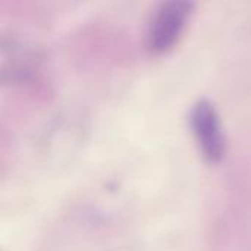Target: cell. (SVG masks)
<instances>
[{
	"mask_svg": "<svg viewBox=\"0 0 251 251\" xmlns=\"http://www.w3.org/2000/svg\"><path fill=\"white\" fill-rule=\"evenodd\" d=\"M194 3L190 0L163 1L153 13L147 31V46L153 53L172 49L179 40L193 13Z\"/></svg>",
	"mask_w": 251,
	"mask_h": 251,
	"instance_id": "6da1fadb",
	"label": "cell"
},
{
	"mask_svg": "<svg viewBox=\"0 0 251 251\" xmlns=\"http://www.w3.org/2000/svg\"><path fill=\"white\" fill-rule=\"evenodd\" d=\"M190 124L203 156L209 162H219L225 156L226 141L219 113L209 99H200L193 104Z\"/></svg>",
	"mask_w": 251,
	"mask_h": 251,
	"instance_id": "7a4b0ae2",
	"label": "cell"
}]
</instances>
